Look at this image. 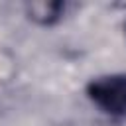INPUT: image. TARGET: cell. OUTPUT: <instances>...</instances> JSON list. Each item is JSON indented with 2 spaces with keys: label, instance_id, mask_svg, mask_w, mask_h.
<instances>
[{
  "label": "cell",
  "instance_id": "cell-2",
  "mask_svg": "<svg viewBox=\"0 0 126 126\" xmlns=\"http://www.w3.org/2000/svg\"><path fill=\"white\" fill-rule=\"evenodd\" d=\"M67 8V2H28L24 6V12L30 22L41 28H51L65 18Z\"/></svg>",
  "mask_w": 126,
  "mask_h": 126
},
{
  "label": "cell",
  "instance_id": "cell-1",
  "mask_svg": "<svg viewBox=\"0 0 126 126\" xmlns=\"http://www.w3.org/2000/svg\"><path fill=\"white\" fill-rule=\"evenodd\" d=\"M87 98L110 118H126V73H108L91 79Z\"/></svg>",
  "mask_w": 126,
  "mask_h": 126
},
{
  "label": "cell",
  "instance_id": "cell-3",
  "mask_svg": "<svg viewBox=\"0 0 126 126\" xmlns=\"http://www.w3.org/2000/svg\"><path fill=\"white\" fill-rule=\"evenodd\" d=\"M124 32H126V26H124Z\"/></svg>",
  "mask_w": 126,
  "mask_h": 126
}]
</instances>
